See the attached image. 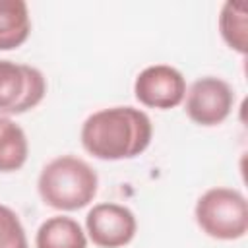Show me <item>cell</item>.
Listing matches in <instances>:
<instances>
[{
  "instance_id": "cell-1",
  "label": "cell",
  "mask_w": 248,
  "mask_h": 248,
  "mask_svg": "<svg viewBox=\"0 0 248 248\" xmlns=\"http://www.w3.org/2000/svg\"><path fill=\"white\" fill-rule=\"evenodd\" d=\"M153 138L147 112L136 107H108L89 114L81 126L83 149L101 161H124L141 155Z\"/></svg>"
},
{
  "instance_id": "cell-2",
  "label": "cell",
  "mask_w": 248,
  "mask_h": 248,
  "mask_svg": "<svg viewBox=\"0 0 248 248\" xmlns=\"http://www.w3.org/2000/svg\"><path fill=\"white\" fill-rule=\"evenodd\" d=\"M41 200L58 211H78L93 202L99 190V176L89 163L74 155H60L48 161L39 178Z\"/></svg>"
},
{
  "instance_id": "cell-3",
  "label": "cell",
  "mask_w": 248,
  "mask_h": 248,
  "mask_svg": "<svg viewBox=\"0 0 248 248\" xmlns=\"http://www.w3.org/2000/svg\"><path fill=\"white\" fill-rule=\"evenodd\" d=\"M203 234L215 240H238L248 232V203L242 192L227 186L205 190L194 207Z\"/></svg>"
},
{
  "instance_id": "cell-4",
  "label": "cell",
  "mask_w": 248,
  "mask_h": 248,
  "mask_svg": "<svg viewBox=\"0 0 248 248\" xmlns=\"http://www.w3.org/2000/svg\"><path fill=\"white\" fill-rule=\"evenodd\" d=\"M46 95V79L43 72L29 64L0 60V116L23 114Z\"/></svg>"
},
{
  "instance_id": "cell-5",
  "label": "cell",
  "mask_w": 248,
  "mask_h": 248,
  "mask_svg": "<svg viewBox=\"0 0 248 248\" xmlns=\"http://www.w3.org/2000/svg\"><path fill=\"white\" fill-rule=\"evenodd\" d=\"M234 99V89L229 81L217 76H203L186 89L184 110L194 124L211 128L229 118Z\"/></svg>"
},
{
  "instance_id": "cell-6",
  "label": "cell",
  "mask_w": 248,
  "mask_h": 248,
  "mask_svg": "<svg viewBox=\"0 0 248 248\" xmlns=\"http://www.w3.org/2000/svg\"><path fill=\"white\" fill-rule=\"evenodd\" d=\"M138 219L126 205L103 202L85 215V234L99 248H122L134 240Z\"/></svg>"
},
{
  "instance_id": "cell-7",
  "label": "cell",
  "mask_w": 248,
  "mask_h": 248,
  "mask_svg": "<svg viewBox=\"0 0 248 248\" xmlns=\"http://www.w3.org/2000/svg\"><path fill=\"white\" fill-rule=\"evenodd\" d=\"M134 95L147 108L169 110L184 103L186 78L169 64H151L143 68L134 81Z\"/></svg>"
},
{
  "instance_id": "cell-8",
  "label": "cell",
  "mask_w": 248,
  "mask_h": 248,
  "mask_svg": "<svg viewBox=\"0 0 248 248\" xmlns=\"http://www.w3.org/2000/svg\"><path fill=\"white\" fill-rule=\"evenodd\" d=\"M35 248H87V234L76 219L54 215L39 225Z\"/></svg>"
},
{
  "instance_id": "cell-9",
  "label": "cell",
  "mask_w": 248,
  "mask_h": 248,
  "mask_svg": "<svg viewBox=\"0 0 248 248\" xmlns=\"http://www.w3.org/2000/svg\"><path fill=\"white\" fill-rule=\"evenodd\" d=\"M31 35L29 8L23 0H0V50L21 46Z\"/></svg>"
},
{
  "instance_id": "cell-10",
  "label": "cell",
  "mask_w": 248,
  "mask_h": 248,
  "mask_svg": "<svg viewBox=\"0 0 248 248\" xmlns=\"http://www.w3.org/2000/svg\"><path fill=\"white\" fill-rule=\"evenodd\" d=\"M29 157V141L23 128L8 116H0V172L19 170Z\"/></svg>"
},
{
  "instance_id": "cell-11",
  "label": "cell",
  "mask_w": 248,
  "mask_h": 248,
  "mask_svg": "<svg viewBox=\"0 0 248 248\" xmlns=\"http://www.w3.org/2000/svg\"><path fill=\"white\" fill-rule=\"evenodd\" d=\"M219 33L229 48L246 54V10L242 4L225 2L219 14Z\"/></svg>"
},
{
  "instance_id": "cell-12",
  "label": "cell",
  "mask_w": 248,
  "mask_h": 248,
  "mask_svg": "<svg viewBox=\"0 0 248 248\" xmlns=\"http://www.w3.org/2000/svg\"><path fill=\"white\" fill-rule=\"evenodd\" d=\"M0 248H29V240L17 213L4 203H0Z\"/></svg>"
}]
</instances>
